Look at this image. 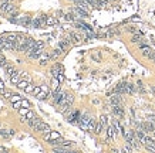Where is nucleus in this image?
<instances>
[{"instance_id":"obj_35","label":"nucleus","mask_w":155,"mask_h":153,"mask_svg":"<svg viewBox=\"0 0 155 153\" xmlns=\"http://www.w3.org/2000/svg\"><path fill=\"white\" fill-rule=\"evenodd\" d=\"M1 150H6V149H4L3 146H0V152H1Z\"/></svg>"},{"instance_id":"obj_33","label":"nucleus","mask_w":155,"mask_h":153,"mask_svg":"<svg viewBox=\"0 0 155 153\" xmlns=\"http://www.w3.org/2000/svg\"><path fill=\"white\" fill-rule=\"evenodd\" d=\"M9 133H10V136H14L16 131H14V129H10V131H9Z\"/></svg>"},{"instance_id":"obj_36","label":"nucleus","mask_w":155,"mask_h":153,"mask_svg":"<svg viewBox=\"0 0 155 153\" xmlns=\"http://www.w3.org/2000/svg\"><path fill=\"white\" fill-rule=\"evenodd\" d=\"M151 89H152V92H154V94H155V87H152V88H151Z\"/></svg>"},{"instance_id":"obj_28","label":"nucleus","mask_w":155,"mask_h":153,"mask_svg":"<svg viewBox=\"0 0 155 153\" xmlns=\"http://www.w3.org/2000/svg\"><path fill=\"white\" fill-rule=\"evenodd\" d=\"M22 108H30V102L26 99H22Z\"/></svg>"},{"instance_id":"obj_23","label":"nucleus","mask_w":155,"mask_h":153,"mask_svg":"<svg viewBox=\"0 0 155 153\" xmlns=\"http://www.w3.org/2000/svg\"><path fill=\"white\" fill-rule=\"evenodd\" d=\"M34 88H36V85H33V84L30 82L27 87L24 88V92H33V91H34Z\"/></svg>"},{"instance_id":"obj_26","label":"nucleus","mask_w":155,"mask_h":153,"mask_svg":"<svg viewBox=\"0 0 155 153\" xmlns=\"http://www.w3.org/2000/svg\"><path fill=\"white\" fill-rule=\"evenodd\" d=\"M6 64H7V61H6V58H4V55H3V54H1V51H0V65H6Z\"/></svg>"},{"instance_id":"obj_17","label":"nucleus","mask_w":155,"mask_h":153,"mask_svg":"<svg viewBox=\"0 0 155 153\" xmlns=\"http://www.w3.org/2000/svg\"><path fill=\"white\" fill-rule=\"evenodd\" d=\"M95 125H97V121L92 118V119H91V122H90V125H88V131L90 132H94V131H95Z\"/></svg>"},{"instance_id":"obj_1","label":"nucleus","mask_w":155,"mask_h":153,"mask_svg":"<svg viewBox=\"0 0 155 153\" xmlns=\"http://www.w3.org/2000/svg\"><path fill=\"white\" fill-rule=\"evenodd\" d=\"M43 48H44V43L43 41H36V43L26 51V54L30 58H39L43 54Z\"/></svg>"},{"instance_id":"obj_10","label":"nucleus","mask_w":155,"mask_h":153,"mask_svg":"<svg viewBox=\"0 0 155 153\" xmlns=\"http://www.w3.org/2000/svg\"><path fill=\"white\" fill-rule=\"evenodd\" d=\"M127 87H128V82H120L117 87H115V94H120V95H122V94H127Z\"/></svg>"},{"instance_id":"obj_20","label":"nucleus","mask_w":155,"mask_h":153,"mask_svg":"<svg viewBox=\"0 0 155 153\" xmlns=\"http://www.w3.org/2000/svg\"><path fill=\"white\" fill-rule=\"evenodd\" d=\"M20 99H22V96H20V95H17V94H14V95H12V98H10L9 101H10L12 104H14V102L20 101Z\"/></svg>"},{"instance_id":"obj_3","label":"nucleus","mask_w":155,"mask_h":153,"mask_svg":"<svg viewBox=\"0 0 155 153\" xmlns=\"http://www.w3.org/2000/svg\"><path fill=\"white\" fill-rule=\"evenodd\" d=\"M64 95H66V92H63L60 88H58V89H56V91L53 92V95H51V98H53V104H54V105H58V104L63 101Z\"/></svg>"},{"instance_id":"obj_18","label":"nucleus","mask_w":155,"mask_h":153,"mask_svg":"<svg viewBox=\"0 0 155 153\" xmlns=\"http://www.w3.org/2000/svg\"><path fill=\"white\" fill-rule=\"evenodd\" d=\"M68 45H70V40H68V38H66L64 41H61V43L58 44V47H60L61 50H66V48L68 47Z\"/></svg>"},{"instance_id":"obj_8","label":"nucleus","mask_w":155,"mask_h":153,"mask_svg":"<svg viewBox=\"0 0 155 153\" xmlns=\"http://www.w3.org/2000/svg\"><path fill=\"white\" fill-rule=\"evenodd\" d=\"M80 116H81V113H80L78 111H74L73 113H67V119H68V122H71V123H78Z\"/></svg>"},{"instance_id":"obj_15","label":"nucleus","mask_w":155,"mask_h":153,"mask_svg":"<svg viewBox=\"0 0 155 153\" xmlns=\"http://www.w3.org/2000/svg\"><path fill=\"white\" fill-rule=\"evenodd\" d=\"M111 104L112 105H121L122 104V99H121L120 94H115L114 96H111Z\"/></svg>"},{"instance_id":"obj_12","label":"nucleus","mask_w":155,"mask_h":153,"mask_svg":"<svg viewBox=\"0 0 155 153\" xmlns=\"http://www.w3.org/2000/svg\"><path fill=\"white\" fill-rule=\"evenodd\" d=\"M112 113L117 118H122L124 116V108L121 105H112Z\"/></svg>"},{"instance_id":"obj_38","label":"nucleus","mask_w":155,"mask_h":153,"mask_svg":"<svg viewBox=\"0 0 155 153\" xmlns=\"http://www.w3.org/2000/svg\"><path fill=\"white\" fill-rule=\"evenodd\" d=\"M0 3H1V1H0Z\"/></svg>"},{"instance_id":"obj_14","label":"nucleus","mask_w":155,"mask_h":153,"mask_svg":"<svg viewBox=\"0 0 155 153\" xmlns=\"http://www.w3.org/2000/svg\"><path fill=\"white\" fill-rule=\"evenodd\" d=\"M74 11L80 16V17H87L88 16V13H87V10L86 9H83V7H78V6H75V9H74Z\"/></svg>"},{"instance_id":"obj_16","label":"nucleus","mask_w":155,"mask_h":153,"mask_svg":"<svg viewBox=\"0 0 155 153\" xmlns=\"http://www.w3.org/2000/svg\"><path fill=\"white\" fill-rule=\"evenodd\" d=\"M73 1L75 3V6H78V7H83V9H86V10H87V7L90 6L86 0H73Z\"/></svg>"},{"instance_id":"obj_31","label":"nucleus","mask_w":155,"mask_h":153,"mask_svg":"<svg viewBox=\"0 0 155 153\" xmlns=\"http://www.w3.org/2000/svg\"><path fill=\"white\" fill-rule=\"evenodd\" d=\"M137 85H138V89H139L141 92H144V91H145V89H144V85H142V82H141V81H138V84H137Z\"/></svg>"},{"instance_id":"obj_9","label":"nucleus","mask_w":155,"mask_h":153,"mask_svg":"<svg viewBox=\"0 0 155 153\" xmlns=\"http://www.w3.org/2000/svg\"><path fill=\"white\" fill-rule=\"evenodd\" d=\"M138 128L144 132H155L154 123H151V122H142V123L138 125Z\"/></svg>"},{"instance_id":"obj_37","label":"nucleus","mask_w":155,"mask_h":153,"mask_svg":"<svg viewBox=\"0 0 155 153\" xmlns=\"http://www.w3.org/2000/svg\"><path fill=\"white\" fill-rule=\"evenodd\" d=\"M0 82H1V81H0Z\"/></svg>"},{"instance_id":"obj_22","label":"nucleus","mask_w":155,"mask_h":153,"mask_svg":"<svg viewBox=\"0 0 155 153\" xmlns=\"http://www.w3.org/2000/svg\"><path fill=\"white\" fill-rule=\"evenodd\" d=\"M1 94H3V98H6V99H10V98H12V95H13L10 91H6V89H3V91H1Z\"/></svg>"},{"instance_id":"obj_30","label":"nucleus","mask_w":155,"mask_h":153,"mask_svg":"<svg viewBox=\"0 0 155 153\" xmlns=\"http://www.w3.org/2000/svg\"><path fill=\"white\" fill-rule=\"evenodd\" d=\"M66 19H67V20H70V22H73V20H74V14H73V13L66 14Z\"/></svg>"},{"instance_id":"obj_5","label":"nucleus","mask_w":155,"mask_h":153,"mask_svg":"<svg viewBox=\"0 0 155 153\" xmlns=\"http://www.w3.org/2000/svg\"><path fill=\"white\" fill-rule=\"evenodd\" d=\"M117 128H118V123H115V125H111L107 128V142H111L117 135H118V131H117Z\"/></svg>"},{"instance_id":"obj_7","label":"nucleus","mask_w":155,"mask_h":153,"mask_svg":"<svg viewBox=\"0 0 155 153\" xmlns=\"http://www.w3.org/2000/svg\"><path fill=\"white\" fill-rule=\"evenodd\" d=\"M10 22L12 23H19V24H22V26H30V23H31V17L30 16H23L20 19H10Z\"/></svg>"},{"instance_id":"obj_13","label":"nucleus","mask_w":155,"mask_h":153,"mask_svg":"<svg viewBox=\"0 0 155 153\" xmlns=\"http://www.w3.org/2000/svg\"><path fill=\"white\" fill-rule=\"evenodd\" d=\"M22 78H23V74H20V72H16L14 75H12V77H10V82H12L13 85H17V84L22 81Z\"/></svg>"},{"instance_id":"obj_27","label":"nucleus","mask_w":155,"mask_h":153,"mask_svg":"<svg viewBox=\"0 0 155 153\" xmlns=\"http://www.w3.org/2000/svg\"><path fill=\"white\" fill-rule=\"evenodd\" d=\"M56 24V19L54 17H47V26H53Z\"/></svg>"},{"instance_id":"obj_2","label":"nucleus","mask_w":155,"mask_h":153,"mask_svg":"<svg viewBox=\"0 0 155 153\" xmlns=\"http://www.w3.org/2000/svg\"><path fill=\"white\" fill-rule=\"evenodd\" d=\"M91 116L87 115V113H84V115H81L80 116V121H78V126L81 128V129H84V131H88V125L90 122H91Z\"/></svg>"},{"instance_id":"obj_21","label":"nucleus","mask_w":155,"mask_h":153,"mask_svg":"<svg viewBox=\"0 0 155 153\" xmlns=\"http://www.w3.org/2000/svg\"><path fill=\"white\" fill-rule=\"evenodd\" d=\"M100 122H101V125H103L104 128H107V125H108V118L103 115V116L100 118Z\"/></svg>"},{"instance_id":"obj_34","label":"nucleus","mask_w":155,"mask_h":153,"mask_svg":"<svg viewBox=\"0 0 155 153\" xmlns=\"http://www.w3.org/2000/svg\"><path fill=\"white\" fill-rule=\"evenodd\" d=\"M3 89H4V84H3V82H0V92H1Z\"/></svg>"},{"instance_id":"obj_24","label":"nucleus","mask_w":155,"mask_h":153,"mask_svg":"<svg viewBox=\"0 0 155 153\" xmlns=\"http://www.w3.org/2000/svg\"><path fill=\"white\" fill-rule=\"evenodd\" d=\"M135 92V87H134L133 84H128V87H127V94H134Z\"/></svg>"},{"instance_id":"obj_25","label":"nucleus","mask_w":155,"mask_h":153,"mask_svg":"<svg viewBox=\"0 0 155 153\" xmlns=\"http://www.w3.org/2000/svg\"><path fill=\"white\" fill-rule=\"evenodd\" d=\"M50 58H51L50 55H44V57H43V58L40 60V64H41V65H46V64H47V61H48Z\"/></svg>"},{"instance_id":"obj_11","label":"nucleus","mask_w":155,"mask_h":153,"mask_svg":"<svg viewBox=\"0 0 155 153\" xmlns=\"http://www.w3.org/2000/svg\"><path fill=\"white\" fill-rule=\"evenodd\" d=\"M44 139L47 140V142H50V140H57V139H60V133H57V132H47L44 135Z\"/></svg>"},{"instance_id":"obj_32","label":"nucleus","mask_w":155,"mask_h":153,"mask_svg":"<svg viewBox=\"0 0 155 153\" xmlns=\"http://www.w3.org/2000/svg\"><path fill=\"white\" fill-rule=\"evenodd\" d=\"M139 40H141V37H139V36H134V37H133V41H134V43H138Z\"/></svg>"},{"instance_id":"obj_29","label":"nucleus","mask_w":155,"mask_h":153,"mask_svg":"<svg viewBox=\"0 0 155 153\" xmlns=\"http://www.w3.org/2000/svg\"><path fill=\"white\" fill-rule=\"evenodd\" d=\"M13 108L20 109V108H22V99H20V101H17V102H14V104H13Z\"/></svg>"},{"instance_id":"obj_39","label":"nucleus","mask_w":155,"mask_h":153,"mask_svg":"<svg viewBox=\"0 0 155 153\" xmlns=\"http://www.w3.org/2000/svg\"><path fill=\"white\" fill-rule=\"evenodd\" d=\"M154 133H155V132H154Z\"/></svg>"},{"instance_id":"obj_4","label":"nucleus","mask_w":155,"mask_h":153,"mask_svg":"<svg viewBox=\"0 0 155 153\" xmlns=\"http://www.w3.org/2000/svg\"><path fill=\"white\" fill-rule=\"evenodd\" d=\"M0 10H1L3 13H13V11L16 10V7H14L9 0H4V1L0 3Z\"/></svg>"},{"instance_id":"obj_19","label":"nucleus","mask_w":155,"mask_h":153,"mask_svg":"<svg viewBox=\"0 0 155 153\" xmlns=\"http://www.w3.org/2000/svg\"><path fill=\"white\" fill-rule=\"evenodd\" d=\"M103 129H104V126H103V125H101V122H97V125H95V133H97V135H100V133H101V132H103Z\"/></svg>"},{"instance_id":"obj_6","label":"nucleus","mask_w":155,"mask_h":153,"mask_svg":"<svg viewBox=\"0 0 155 153\" xmlns=\"http://www.w3.org/2000/svg\"><path fill=\"white\" fill-rule=\"evenodd\" d=\"M51 75L54 78H58L61 81L63 80V67L60 65V64H56V65L51 68Z\"/></svg>"}]
</instances>
